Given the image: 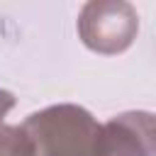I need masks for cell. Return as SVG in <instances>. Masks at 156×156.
I'll return each instance as SVG.
<instances>
[{"label": "cell", "instance_id": "obj_2", "mask_svg": "<svg viewBox=\"0 0 156 156\" xmlns=\"http://www.w3.org/2000/svg\"><path fill=\"white\" fill-rule=\"evenodd\" d=\"M139 32V15L124 0H93L78 15V34L90 51L122 54Z\"/></svg>", "mask_w": 156, "mask_h": 156}, {"label": "cell", "instance_id": "obj_5", "mask_svg": "<svg viewBox=\"0 0 156 156\" xmlns=\"http://www.w3.org/2000/svg\"><path fill=\"white\" fill-rule=\"evenodd\" d=\"M15 107V95L10 90H2L0 88V124H2V117Z\"/></svg>", "mask_w": 156, "mask_h": 156}, {"label": "cell", "instance_id": "obj_3", "mask_svg": "<svg viewBox=\"0 0 156 156\" xmlns=\"http://www.w3.org/2000/svg\"><path fill=\"white\" fill-rule=\"evenodd\" d=\"M154 115L122 112L100 124L98 156H154Z\"/></svg>", "mask_w": 156, "mask_h": 156}, {"label": "cell", "instance_id": "obj_4", "mask_svg": "<svg viewBox=\"0 0 156 156\" xmlns=\"http://www.w3.org/2000/svg\"><path fill=\"white\" fill-rule=\"evenodd\" d=\"M0 156H34L32 141L22 127L0 124Z\"/></svg>", "mask_w": 156, "mask_h": 156}, {"label": "cell", "instance_id": "obj_1", "mask_svg": "<svg viewBox=\"0 0 156 156\" xmlns=\"http://www.w3.org/2000/svg\"><path fill=\"white\" fill-rule=\"evenodd\" d=\"M34 156H98V119L80 105L61 102L32 112L24 124Z\"/></svg>", "mask_w": 156, "mask_h": 156}]
</instances>
